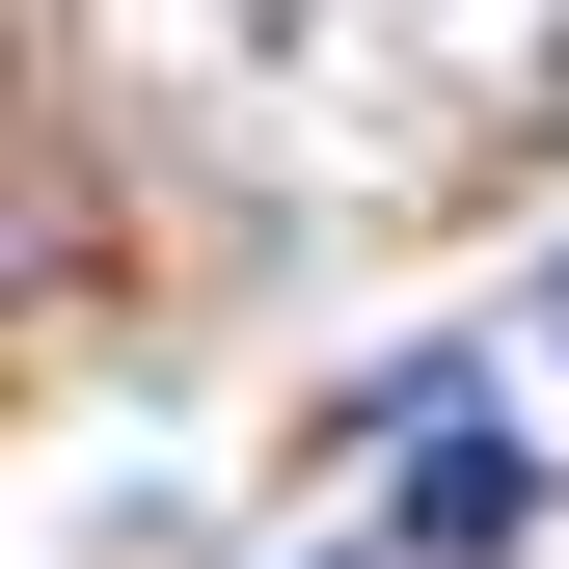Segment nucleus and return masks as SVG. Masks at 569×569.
<instances>
[{
    "instance_id": "1",
    "label": "nucleus",
    "mask_w": 569,
    "mask_h": 569,
    "mask_svg": "<svg viewBox=\"0 0 569 569\" xmlns=\"http://www.w3.org/2000/svg\"><path fill=\"white\" fill-rule=\"evenodd\" d=\"M407 542H435V569H516L542 542V461L488 435V407H435V435H407Z\"/></svg>"
},
{
    "instance_id": "2",
    "label": "nucleus",
    "mask_w": 569,
    "mask_h": 569,
    "mask_svg": "<svg viewBox=\"0 0 569 569\" xmlns=\"http://www.w3.org/2000/svg\"><path fill=\"white\" fill-rule=\"evenodd\" d=\"M542 326H569V271H542Z\"/></svg>"
}]
</instances>
